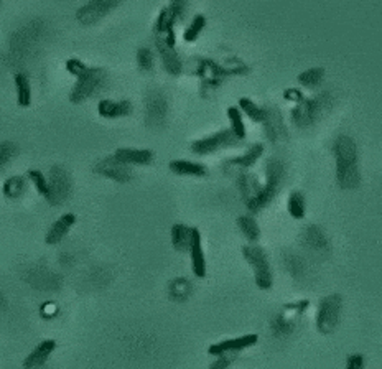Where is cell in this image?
<instances>
[{"instance_id":"9","label":"cell","mask_w":382,"mask_h":369,"mask_svg":"<svg viewBox=\"0 0 382 369\" xmlns=\"http://www.w3.org/2000/svg\"><path fill=\"white\" fill-rule=\"evenodd\" d=\"M48 183H50V196L47 198V201L51 206H60L71 196V177L61 165H55V167L50 168Z\"/></svg>"},{"instance_id":"14","label":"cell","mask_w":382,"mask_h":369,"mask_svg":"<svg viewBox=\"0 0 382 369\" xmlns=\"http://www.w3.org/2000/svg\"><path fill=\"white\" fill-rule=\"evenodd\" d=\"M238 188H239V193H241L242 201H244V205H246L247 210L251 211L252 215L254 213H259L257 211V198H259V193H261V190H262V187L259 184L257 178L251 173L242 172L238 177Z\"/></svg>"},{"instance_id":"18","label":"cell","mask_w":382,"mask_h":369,"mask_svg":"<svg viewBox=\"0 0 382 369\" xmlns=\"http://www.w3.org/2000/svg\"><path fill=\"white\" fill-rule=\"evenodd\" d=\"M56 349V342L55 339L48 338L43 339L42 343H38L35 348H33V351L28 354L25 358V361H23V368L27 369H33V368H40L45 364L50 356L53 354V351Z\"/></svg>"},{"instance_id":"30","label":"cell","mask_w":382,"mask_h":369,"mask_svg":"<svg viewBox=\"0 0 382 369\" xmlns=\"http://www.w3.org/2000/svg\"><path fill=\"white\" fill-rule=\"evenodd\" d=\"M283 265H285L287 272L293 279H303V275L307 274L305 261L300 256L293 254V252H285L283 254Z\"/></svg>"},{"instance_id":"21","label":"cell","mask_w":382,"mask_h":369,"mask_svg":"<svg viewBox=\"0 0 382 369\" xmlns=\"http://www.w3.org/2000/svg\"><path fill=\"white\" fill-rule=\"evenodd\" d=\"M303 242L308 249L315 252H328L330 251V241H328V236L325 231L321 230L320 226L310 225L303 231Z\"/></svg>"},{"instance_id":"36","label":"cell","mask_w":382,"mask_h":369,"mask_svg":"<svg viewBox=\"0 0 382 369\" xmlns=\"http://www.w3.org/2000/svg\"><path fill=\"white\" fill-rule=\"evenodd\" d=\"M18 154V147L16 142L6 140V142H0V170H4L8 163L16 158Z\"/></svg>"},{"instance_id":"27","label":"cell","mask_w":382,"mask_h":369,"mask_svg":"<svg viewBox=\"0 0 382 369\" xmlns=\"http://www.w3.org/2000/svg\"><path fill=\"white\" fill-rule=\"evenodd\" d=\"M16 89L17 101L20 108H28L32 104V86L27 73H17L16 75Z\"/></svg>"},{"instance_id":"39","label":"cell","mask_w":382,"mask_h":369,"mask_svg":"<svg viewBox=\"0 0 382 369\" xmlns=\"http://www.w3.org/2000/svg\"><path fill=\"white\" fill-rule=\"evenodd\" d=\"M364 364H366L364 354H361V353H352L346 359L347 369H362L364 368Z\"/></svg>"},{"instance_id":"40","label":"cell","mask_w":382,"mask_h":369,"mask_svg":"<svg viewBox=\"0 0 382 369\" xmlns=\"http://www.w3.org/2000/svg\"><path fill=\"white\" fill-rule=\"evenodd\" d=\"M234 356L236 354H219L216 356V361L211 363V369H226L234 363Z\"/></svg>"},{"instance_id":"1","label":"cell","mask_w":382,"mask_h":369,"mask_svg":"<svg viewBox=\"0 0 382 369\" xmlns=\"http://www.w3.org/2000/svg\"><path fill=\"white\" fill-rule=\"evenodd\" d=\"M336 162V183L341 190H356L361 184L359 150L350 135H338L333 144Z\"/></svg>"},{"instance_id":"37","label":"cell","mask_w":382,"mask_h":369,"mask_svg":"<svg viewBox=\"0 0 382 369\" xmlns=\"http://www.w3.org/2000/svg\"><path fill=\"white\" fill-rule=\"evenodd\" d=\"M137 66L144 73L154 70V53H152L150 48L142 46L137 50Z\"/></svg>"},{"instance_id":"12","label":"cell","mask_w":382,"mask_h":369,"mask_svg":"<svg viewBox=\"0 0 382 369\" xmlns=\"http://www.w3.org/2000/svg\"><path fill=\"white\" fill-rule=\"evenodd\" d=\"M257 342L259 337L256 333L242 334V337L223 339V342L211 344V346L208 348V353L211 354V356H219V354H238L244 351V349L256 346Z\"/></svg>"},{"instance_id":"20","label":"cell","mask_w":382,"mask_h":369,"mask_svg":"<svg viewBox=\"0 0 382 369\" xmlns=\"http://www.w3.org/2000/svg\"><path fill=\"white\" fill-rule=\"evenodd\" d=\"M114 157L127 165H149L154 162V152L149 149H129L122 147L114 152Z\"/></svg>"},{"instance_id":"22","label":"cell","mask_w":382,"mask_h":369,"mask_svg":"<svg viewBox=\"0 0 382 369\" xmlns=\"http://www.w3.org/2000/svg\"><path fill=\"white\" fill-rule=\"evenodd\" d=\"M171 173L180 177H207L208 168L203 163L190 162V160H171L168 163Z\"/></svg>"},{"instance_id":"35","label":"cell","mask_w":382,"mask_h":369,"mask_svg":"<svg viewBox=\"0 0 382 369\" xmlns=\"http://www.w3.org/2000/svg\"><path fill=\"white\" fill-rule=\"evenodd\" d=\"M28 180L35 184L37 192L40 193L45 200L50 196V183H48V177L45 173L40 172V170L32 168V170H28Z\"/></svg>"},{"instance_id":"11","label":"cell","mask_w":382,"mask_h":369,"mask_svg":"<svg viewBox=\"0 0 382 369\" xmlns=\"http://www.w3.org/2000/svg\"><path fill=\"white\" fill-rule=\"evenodd\" d=\"M168 114V103L160 91H152L145 101V123L152 129H159L165 124Z\"/></svg>"},{"instance_id":"15","label":"cell","mask_w":382,"mask_h":369,"mask_svg":"<svg viewBox=\"0 0 382 369\" xmlns=\"http://www.w3.org/2000/svg\"><path fill=\"white\" fill-rule=\"evenodd\" d=\"M155 46L160 53L165 71L171 76H180L181 71H183V63H181V58L178 53H176V48L173 43L166 42L164 40V38L155 37Z\"/></svg>"},{"instance_id":"29","label":"cell","mask_w":382,"mask_h":369,"mask_svg":"<svg viewBox=\"0 0 382 369\" xmlns=\"http://www.w3.org/2000/svg\"><path fill=\"white\" fill-rule=\"evenodd\" d=\"M238 226L247 241L257 242L261 239V227H259L256 218L252 215H242L238 218Z\"/></svg>"},{"instance_id":"8","label":"cell","mask_w":382,"mask_h":369,"mask_svg":"<svg viewBox=\"0 0 382 369\" xmlns=\"http://www.w3.org/2000/svg\"><path fill=\"white\" fill-rule=\"evenodd\" d=\"M124 2L125 0H90L85 6L78 8L76 22L82 27L94 25Z\"/></svg>"},{"instance_id":"16","label":"cell","mask_w":382,"mask_h":369,"mask_svg":"<svg viewBox=\"0 0 382 369\" xmlns=\"http://www.w3.org/2000/svg\"><path fill=\"white\" fill-rule=\"evenodd\" d=\"M76 215L75 213H65L50 226V230L47 231L45 242L48 246L60 244V242L68 236V232L73 230V226L76 225Z\"/></svg>"},{"instance_id":"23","label":"cell","mask_w":382,"mask_h":369,"mask_svg":"<svg viewBox=\"0 0 382 369\" xmlns=\"http://www.w3.org/2000/svg\"><path fill=\"white\" fill-rule=\"evenodd\" d=\"M28 177H23V175H13V177L7 178L2 184V193L4 196L8 198V200H18L27 193L28 188Z\"/></svg>"},{"instance_id":"38","label":"cell","mask_w":382,"mask_h":369,"mask_svg":"<svg viewBox=\"0 0 382 369\" xmlns=\"http://www.w3.org/2000/svg\"><path fill=\"white\" fill-rule=\"evenodd\" d=\"M170 11L175 13L176 20H183L186 8H188V0H170Z\"/></svg>"},{"instance_id":"41","label":"cell","mask_w":382,"mask_h":369,"mask_svg":"<svg viewBox=\"0 0 382 369\" xmlns=\"http://www.w3.org/2000/svg\"><path fill=\"white\" fill-rule=\"evenodd\" d=\"M285 99H295L298 101V103H300V101L303 99V96H302V92L300 91H297V89H288L285 92Z\"/></svg>"},{"instance_id":"32","label":"cell","mask_w":382,"mask_h":369,"mask_svg":"<svg viewBox=\"0 0 382 369\" xmlns=\"http://www.w3.org/2000/svg\"><path fill=\"white\" fill-rule=\"evenodd\" d=\"M228 119H229V129H231L233 134L242 142V140L246 139L247 132H246V124H244L241 109L236 108V106H231V108L228 109Z\"/></svg>"},{"instance_id":"28","label":"cell","mask_w":382,"mask_h":369,"mask_svg":"<svg viewBox=\"0 0 382 369\" xmlns=\"http://www.w3.org/2000/svg\"><path fill=\"white\" fill-rule=\"evenodd\" d=\"M287 211L293 220H303L307 215V200L302 192H290L287 198Z\"/></svg>"},{"instance_id":"6","label":"cell","mask_w":382,"mask_h":369,"mask_svg":"<svg viewBox=\"0 0 382 369\" xmlns=\"http://www.w3.org/2000/svg\"><path fill=\"white\" fill-rule=\"evenodd\" d=\"M285 178V167L278 158H271L266 165V183L257 198V211H262L273 201Z\"/></svg>"},{"instance_id":"17","label":"cell","mask_w":382,"mask_h":369,"mask_svg":"<svg viewBox=\"0 0 382 369\" xmlns=\"http://www.w3.org/2000/svg\"><path fill=\"white\" fill-rule=\"evenodd\" d=\"M134 111V106H132L130 101H114V99H102L97 104V114L101 115L102 119H121L127 118V115L132 114Z\"/></svg>"},{"instance_id":"3","label":"cell","mask_w":382,"mask_h":369,"mask_svg":"<svg viewBox=\"0 0 382 369\" xmlns=\"http://www.w3.org/2000/svg\"><path fill=\"white\" fill-rule=\"evenodd\" d=\"M242 257L254 270V280H256L257 287L261 290H271L273 285V274L266 251L251 242V244L242 246Z\"/></svg>"},{"instance_id":"25","label":"cell","mask_w":382,"mask_h":369,"mask_svg":"<svg viewBox=\"0 0 382 369\" xmlns=\"http://www.w3.org/2000/svg\"><path fill=\"white\" fill-rule=\"evenodd\" d=\"M293 328H295V318H290V313H288L285 308H283L282 313L276 315L271 322L272 334L278 339L290 337L293 333Z\"/></svg>"},{"instance_id":"5","label":"cell","mask_w":382,"mask_h":369,"mask_svg":"<svg viewBox=\"0 0 382 369\" xmlns=\"http://www.w3.org/2000/svg\"><path fill=\"white\" fill-rule=\"evenodd\" d=\"M331 106V96L328 92H321L313 99H302L297 108L292 111V120L297 127L307 129L316 123L321 113Z\"/></svg>"},{"instance_id":"24","label":"cell","mask_w":382,"mask_h":369,"mask_svg":"<svg viewBox=\"0 0 382 369\" xmlns=\"http://www.w3.org/2000/svg\"><path fill=\"white\" fill-rule=\"evenodd\" d=\"M262 154H264V145L254 144L242 155L229 158L228 165H231V167H236V168H241V170H247L257 163V160L262 157Z\"/></svg>"},{"instance_id":"42","label":"cell","mask_w":382,"mask_h":369,"mask_svg":"<svg viewBox=\"0 0 382 369\" xmlns=\"http://www.w3.org/2000/svg\"><path fill=\"white\" fill-rule=\"evenodd\" d=\"M6 307V297H4V294L0 292V308Z\"/></svg>"},{"instance_id":"19","label":"cell","mask_w":382,"mask_h":369,"mask_svg":"<svg viewBox=\"0 0 382 369\" xmlns=\"http://www.w3.org/2000/svg\"><path fill=\"white\" fill-rule=\"evenodd\" d=\"M264 130L271 142H281L287 137V129L283 125L282 115L277 109H267L266 120H264Z\"/></svg>"},{"instance_id":"13","label":"cell","mask_w":382,"mask_h":369,"mask_svg":"<svg viewBox=\"0 0 382 369\" xmlns=\"http://www.w3.org/2000/svg\"><path fill=\"white\" fill-rule=\"evenodd\" d=\"M190 259H191V270H193L195 277L198 279H204L208 272L207 265V256L203 251V237L198 227H191V242H190Z\"/></svg>"},{"instance_id":"10","label":"cell","mask_w":382,"mask_h":369,"mask_svg":"<svg viewBox=\"0 0 382 369\" xmlns=\"http://www.w3.org/2000/svg\"><path fill=\"white\" fill-rule=\"evenodd\" d=\"M94 173L101 175V177L109 178L116 183H129L134 178V170L130 168V165H127L121 160H117L114 155L99 160L94 165Z\"/></svg>"},{"instance_id":"4","label":"cell","mask_w":382,"mask_h":369,"mask_svg":"<svg viewBox=\"0 0 382 369\" xmlns=\"http://www.w3.org/2000/svg\"><path fill=\"white\" fill-rule=\"evenodd\" d=\"M343 299L340 294H330L323 297L318 304L315 325L318 333L331 334L341 322Z\"/></svg>"},{"instance_id":"7","label":"cell","mask_w":382,"mask_h":369,"mask_svg":"<svg viewBox=\"0 0 382 369\" xmlns=\"http://www.w3.org/2000/svg\"><path fill=\"white\" fill-rule=\"evenodd\" d=\"M239 144H241V140L233 134L231 129H223L208 135V137L195 140L191 144V152L197 155H211L219 152V150L238 147Z\"/></svg>"},{"instance_id":"34","label":"cell","mask_w":382,"mask_h":369,"mask_svg":"<svg viewBox=\"0 0 382 369\" xmlns=\"http://www.w3.org/2000/svg\"><path fill=\"white\" fill-rule=\"evenodd\" d=\"M204 27H207V17L202 15V13H198V15H195L193 20H191L190 25L186 27V30L183 33V40L186 43L197 42V38L202 35Z\"/></svg>"},{"instance_id":"33","label":"cell","mask_w":382,"mask_h":369,"mask_svg":"<svg viewBox=\"0 0 382 369\" xmlns=\"http://www.w3.org/2000/svg\"><path fill=\"white\" fill-rule=\"evenodd\" d=\"M323 77H325V70L320 66H316V68H310V70L300 73L297 80L298 82H300V86L307 87V89H313V87L321 85Z\"/></svg>"},{"instance_id":"26","label":"cell","mask_w":382,"mask_h":369,"mask_svg":"<svg viewBox=\"0 0 382 369\" xmlns=\"http://www.w3.org/2000/svg\"><path fill=\"white\" fill-rule=\"evenodd\" d=\"M171 246L178 252H188L191 242V227L183 225V223H176L171 227Z\"/></svg>"},{"instance_id":"31","label":"cell","mask_w":382,"mask_h":369,"mask_svg":"<svg viewBox=\"0 0 382 369\" xmlns=\"http://www.w3.org/2000/svg\"><path fill=\"white\" fill-rule=\"evenodd\" d=\"M239 109H241L242 113L252 120V123L259 124V123H264V120H266L267 109H264L262 106L256 104L252 99H249V98L239 99Z\"/></svg>"},{"instance_id":"2","label":"cell","mask_w":382,"mask_h":369,"mask_svg":"<svg viewBox=\"0 0 382 369\" xmlns=\"http://www.w3.org/2000/svg\"><path fill=\"white\" fill-rule=\"evenodd\" d=\"M66 70L76 77L75 86L71 87L70 101L73 104H81L85 101L94 98L96 94L106 87L107 75L102 68L87 66L78 58H70L66 61Z\"/></svg>"}]
</instances>
